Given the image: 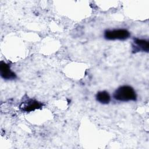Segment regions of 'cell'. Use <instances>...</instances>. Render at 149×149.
I'll return each instance as SVG.
<instances>
[{"instance_id": "obj_6", "label": "cell", "mask_w": 149, "mask_h": 149, "mask_svg": "<svg viewBox=\"0 0 149 149\" xmlns=\"http://www.w3.org/2000/svg\"><path fill=\"white\" fill-rule=\"evenodd\" d=\"M96 100L98 102L102 104H107L111 101V96L106 91H98L96 94Z\"/></svg>"}, {"instance_id": "obj_2", "label": "cell", "mask_w": 149, "mask_h": 149, "mask_svg": "<svg viewBox=\"0 0 149 149\" xmlns=\"http://www.w3.org/2000/svg\"><path fill=\"white\" fill-rule=\"evenodd\" d=\"M104 38L108 40H126L130 36V32L124 29L107 30L104 32Z\"/></svg>"}, {"instance_id": "obj_4", "label": "cell", "mask_w": 149, "mask_h": 149, "mask_svg": "<svg viewBox=\"0 0 149 149\" xmlns=\"http://www.w3.org/2000/svg\"><path fill=\"white\" fill-rule=\"evenodd\" d=\"M0 74L5 80H13L16 78V74L11 70L9 65L3 61L0 62Z\"/></svg>"}, {"instance_id": "obj_5", "label": "cell", "mask_w": 149, "mask_h": 149, "mask_svg": "<svg viewBox=\"0 0 149 149\" xmlns=\"http://www.w3.org/2000/svg\"><path fill=\"white\" fill-rule=\"evenodd\" d=\"M133 52L143 51L148 52L149 51V42L148 40L140 38H134L132 45Z\"/></svg>"}, {"instance_id": "obj_1", "label": "cell", "mask_w": 149, "mask_h": 149, "mask_svg": "<svg viewBox=\"0 0 149 149\" xmlns=\"http://www.w3.org/2000/svg\"><path fill=\"white\" fill-rule=\"evenodd\" d=\"M113 97L117 101L127 102L136 101L137 95L133 87L129 86H122L118 88L113 93Z\"/></svg>"}, {"instance_id": "obj_3", "label": "cell", "mask_w": 149, "mask_h": 149, "mask_svg": "<svg viewBox=\"0 0 149 149\" xmlns=\"http://www.w3.org/2000/svg\"><path fill=\"white\" fill-rule=\"evenodd\" d=\"M43 104L35 100L29 99L23 102H22L20 105V109L21 111L26 112H30L33 111L36 109H40L42 108Z\"/></svg>"}]
</instances>
